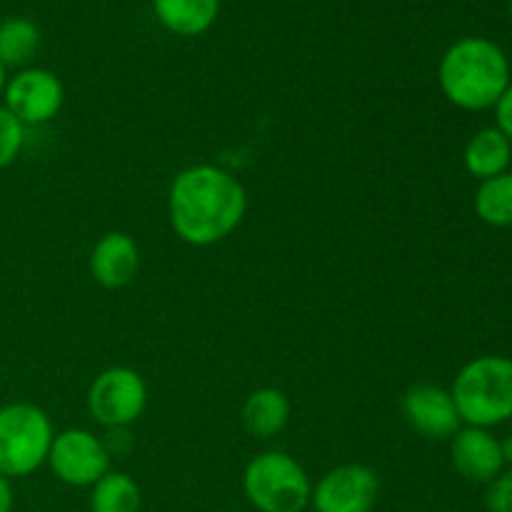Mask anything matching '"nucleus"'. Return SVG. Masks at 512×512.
<instances>
[{
	"instance_id": "f257e3e1",
	"label": "nucleus",
	"mask_w": 512,
	"mask_h": 512,
	"mask_svg": "<svg viewBox=\"0 0 512 512\" xmlns=\"http://www.w3.org/2000/svg\"><path fill=\"white\" fill-rule=\"evenodd\" d=\"M248 213L243 183L218 165H193L175 175L168 215L175 235L195 248L230 238Z\"/></svg>"
},
{
	"instance_id": "f03ea898",
	"label": "nucleus",
	"mask_w": 512,
	"mask_h": 512,
	"mask_svg": "<svg viewBox=\"0 0 512 512\" xmlns=\"http://www.w3.org/2000/svg\"><path fill=\"white\" fill-rule=\"evenodd\" d=\"M438 80L445 98L458 108H495L510 85L508 55L488 38H463L445 50Z\"/></svg>"
},
{
	"instance_id": "7ed1b4c3",
	"label": "nucleus",
	"mask_w": 512,
	"mask_h": 512,
	"mask_svg": "<svg viewBox=\"0 0 512 512\" xmlns=\"http://www.w3.org/2000/svg\"><path fill=\"white\" fill-rule=\"evenodd\" d=\"M453 403L470 428H495L512 418V358L483 355L463 365L453 380Z\"/></svg>"
},
{
	"instance_id": "20e7f679",
	"label": "nucleus",
	"mask_w": 512,
	"mask_h": 512,
	"mask_svg": "<svg viewBox=\"0 0 512 512\" xmlns=\"http://www.w3.org/2000/svg\"><path fill=\"white\" fill-rule=\"evenodd\" d=\"M243 493L258 512H303L310 508L313 483L288 453L255 455L243 473Z\"/></svg>"
},
{
	"instance_id": "39448f33",
	"label": "nucleus",
	"mask_w": 512,
	"mask_h": 512,
	"mask_svg": "<svg viewBox=\"0 0 512 512\" xmlns=\"http://www.w3.org/2000/svg\"><path fill=\"white\" fill-rule=\"evenodd\" d=\"M53 423L33 403H10L0 408V475L25 478L48 463Z\"/></svg>"
},
{
	"instance_id": "423d86ee",
	"label": "nucleus",
	"mask_w": 512,
	"mask_h": 512,
	"mask_svg": "<svg viewBox=\"0 0 512 512\" xmlns=\"http://www.w3.org/2000/svg\"><path fill=\"white\" fill-rule=\"evenodd\" d=\"M148 405V385L133 368H108L90 383L88 413L108 430L128 428Z\"/></svg>"
},
{
	"instance_id": "0eeeda50",
	"label": "nucleus",
	"mask_w": 512,
	"mask_h": 512,
	"mask_svg": "<svg viewBox=\"0 0 512 512\" xmlns=\"http://www.w3.org/2000/svg\"><path fill=\"white\" fill-rule=\"evenodd\" d=\"M48 465L55 478L73 488H93L105 473H110V453L105 440L90 430H63L53 438Z\"/></svg>"
},
{
	"instance_id": "6e6552de",
	"label": "nucleus",
	"mask_w": 512,
	"mask_h": 512,
	"mask_svg": "<svg viewBox=\"0 0 512 512\" xmlns=\"http://www.w3.org/2000/svg\"><path fill=\"white\" fill-rule=\"evenodd\" d=\"M380 498V480L360 463L338 465L318 480L310 495L315 512H373Z\"/></svg>"
},
{
	"instance_id": "1a4fd4ad",
	"label": "nucleus",
	"mask_w": 512,
	"mask_h": 512,
	"mask_svg": "<svg viewBox=\"0 0 512 512\" xmlns=\"http://www.w3.org/2000/svg\"><path fill=\"white\" fill-rule=\"evenodd\" d=\"M65 88L55 73L45 68H23L8 78L3 90V105L28 128L43 125L60 113Z\"/></svg>"
},
{
	"instance_id": "9d476101",
	"label": "nucleus",
	"mask_w": 512,
	"mask_h": 512,
	"mask_svg": "<svg viewBox=\"0 0 512 512\" xmlns=\"http://www.w3.org/2000/svg\"><path fill=\"white\" fill-rule=\"evenodd\" d=\"M403 415L415 433L425 435L430 440H448L460 430L458 408L453 403V395L438 385L420 383L405 393Z\"/></svg>"
},
{
	"instance_id": "9b49d317",
	"label": "nucleus",
	"mask_w": 512,
	"mask_h": 512,
	"mask_svg": "<svg viewBox=\"0 0 512 512\" xmlns=\"http://www.w3.org/2000/svg\"><path fill=\"white\" fill-rule=\"evenodd\" d=\"M453 468L470 483H493L505 468V450L495 435L485 428H460L450 443Z\"/></svg>"
},
{
	"instance_id": "f8f14e48",
	"label": "nucleus",
	"mask_w": 512,
	"mask_h": 512,
	"mask_svg": "<svg viewBox=\"0 0 512 512\" xmlns=\"http://www.w3.org/2000/svg\"><path fill=\"white\" fill-rule=\"evenodd\" d=\"M140 268V248L128 233H105L90 253V275L98 285L108 290H120L130 285Z\"/></svg>"
},
{
	"instance_id": "ddd939ff",
	"label": "nucleus",
	"mask_w": 512,
	"mask_h": 512,
	"mask_svg": "<svg viewBox=\"0 0 512 512\" xmlns=\"http://www.w3.org/2000/svg\"><path fill=\"white\" fill-rule=\"evenodd\" d=\"M155 18L170 33L195 38L208 33L220 15V0H153Z\"/></svg>"
},
{
	"instance_id": "4468645a",
	"label": "nucleus",
	"mask_w": 512,
	"mask_h": 512,
	"mask_svg": "<svg viewBox=\"0 0 512 512\" xmlns=\"http://www.w3.org/2000/svg\"><path fill=\"white\" fill-rule=\"evenodd\" d=\"M290 400L278 388H260L245 398L243 425L253 438H275L290 420Z\"/></svg>"
},
{
	"instance_id": "2eb2a0df",
	"label": "nucleus",
	"mask_w": 512,
	"mask_h": 512,
	"mask_svg": "<svg viewBox=\"0 0 512 512\" xmlns=\"http://www.w3.org/2000/svg\"><path fill=\"white\" fill-rule=\"evenodd\" d=\"M510 155V140L505 138L498 128H483L468 140L463 160L470 175H475V178L480 180H488L508 170Z\"/></svg>"
},
{
	"instance_id": "dca6fc26",
	"label": "nucleus",
	"mask_w": 512,
	"mask_h": 512,
	"mask_svg": "<svg viewBox=\"0 0 512 512\" xmlns=\"http://www.w3.org/2000/svg\"><path fill=\"white\" fill-rule=\"evenodd\" d=\"M40 45V30L28 18H5L0 23V65L23 68L33 60Z\"/></svg>"
},
{
	"instance_id": "f3484780",
	"label": "nucleus",
	"mask_w": 512,
	"mask_h": 512,
	"mask_svg": "<svg viewBox=\"0 0 512 512\" xmlns=\"http://www.w3.org/2000/svg\"><path fill=\"white\" fill-rule=\"evenodd\" d=\"M140 488L128 473H105L90 493V512H140Z\"/></svg>"
},
{
	"instance_id": "a211bd4d",
	"label": "nucleus",
	"mask_w": 512,
	"mask_h": 512,
	"mask_svg": "<svg viewBox=\"0 0 512 512\" xmlns=\"http://www.w3.org/2000/svg\"><path fill=\"white\" fill-rule=\"evenodd\" d=\"M475 213L493 228L512 225V173H500L480 183L475 193Z\"/></svg>"
},
{
	"instance_id": "6ab92c4d",
	"label": "nucleus",
	"mask_w": 512,
	"mask_h": 512,
	"mask_svg": "<svg viewBox=\"0 0 512 512\" xmlns=\"http://www.w3.org/2000/svg\"><path fill=\"white\" fill-rule=\"evenodd\" d=\"M25 145V125L10 113L5 105H0V170L10 168L23 153Z\"/></svg>"
},
{
	"instance_id": "aec40b11",
	"label": "nucleus",
	"mask_w": 512,
	"mask_h": 512,
	"mask_svg": "<svg viewBox=\"0 0 512 512\" xmlns=\"http://www.w3.org/2000/svg\"><path fill=\"white\" fill-rule=\"evenodd\" d=\"M485 505L490 512H512V468L503 470L485 490Z\"/></svg>"
},
{
	"instance_id": "412c9836",
	"label": "nucleus",
	"mask_w": 512,
	"mask_h": 512,
	"mask_svg": "<svg viewBox=\"0 0 512 512\" xmlns=\"http://www.w3.org/2000/svg\"><path fill=\"white\" fill-rule=\"evenodd\" d=\"M495 128L505 135L512 143V83L505 88V93L500 95V100L495 103Z\"/></svg>"
},
{
	"instance_id": "4be33fe9",
	"label": "nucleus",
	"mask_w": 512,
	"mask_h": 512,
	"mask_svg": "<svg viewBox=\"0 0 512 512\" xmlns=\"http://www.w3.org/2000/svg\"><path fill=\"white\" fill-rule=\"evenodd\" d=\"M15 495H13V485H10V478L0 475V512H10L13 510Z\"/></svg>"
},
{
	"instance_id": "5701e85b",
	"label": "nucleus",
	"mask_w": 512,
	"mask_h": 512,
	"mask_svg": "<svg viewBox=\"0 0 512 512\" xmlns=\"http://www.w3.org/2000/svg\"><path fill=\"white\" fill-rule=\"evenodd\" d=\"M503 450H505V460L512 463V430H510V438L503 443Z\"/></svg>"
},
{
	"instance_id": "b1692460",
	"label": "nucleus",
	"mask_w": 512,
	"mask_h": 512,
	"mask_svg": "<svg viewBox=\"0 0 512 512\" xmlns=\"http://www.w3.org/2000/svg\"><path fill=\"white\" fill-rule=\"evenodd\" d=\"M5 83H8V75H5V68H3V65H0V95H3Z\"/></svg>"
},
{
	"instance_id": "393cba45",
	"label": "nucleus",
	"mask_w": 512,
	"mask_h": 512,
	"mask_svg": "<svg viewBox=\"0 0 512 512\" xmlns=\"http://www.w3.org/2000/svg\"><path fill=\"white\" fill-rule=\"evenodd\" d=\"M510 18H512V0H510Z\"/></svg>"
}]
</instances>
